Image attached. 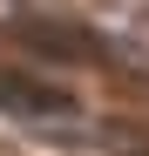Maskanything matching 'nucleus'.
Segmentation results:
<instances>
[{
	"label": "nucleus",
	"instance_id": "obj_1",
	"mask_svg": "<svg viewBox=\"0 0 149 156\" xmlns=\"http://www.w3.org/2000/svg\"><path fill=\"white\" fill-rule=\"evenodd\" d=\"M0 115H20V122H68L74 102H68L61 88H47V82H27V75L0 68Z\"/></svg>",
	"mask_w": 149,
	"mask_h": 156
}]
</instances>
